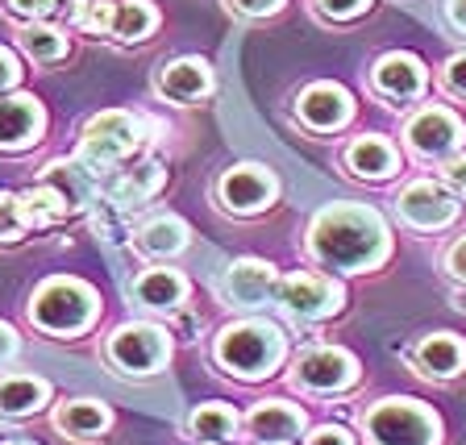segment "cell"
<instances>
[{
	"label": "cell",
	"mask_w": 466,
	"mask_h": 445,
	"mask_svg": "<svg viewBox=\"0 0 466 445\" xmlns=\"http://www.w3.org/2000/svg\"><path fill=\"white\" fill-rule=\"evenodd\" d=\"M309 254L329 271H370L391 254V233L367 204H329L309 225Z\"/></svg>",
	"instance_id": "6da1fadb"
},
{
	"label": "cell",
	"mask_w": 466,
	"mask_h": 445,
	"mask_svg": "<svg viewBox=\"0 0 466 445\" xmlns=\"http://www.w3.org/2000/svg\"><path fill=\"white\" fill-rule=\"evenodd\" d=\"M283 333L267 320H233L217 333L213 359L225 375L242 379V383H258V379L275 375V367L283 362Z\"/></svg>",
	"instance_id": "7a4b0ae2"
},
{
	"label": "cell",
	"mask_w": 466,
	"mask_h": 445,
	"mask_svg": "<svg viewBox=\"0 0 466 445\" xmlns=\"http://www.w3.org/2000/svg\"><path fill=\"white\" fill-rule=\"evenodd\" d=\"M100 312V300L96 291L87 288L84 279H71V275H55L46 279L38 291H34V300H29V320L38 325V329L55 333V338H76L84 333Z\"/></svg>",
	"instance_id": "3957f363"
},
{
	"label": "cell",
	"mask_w": 466,
	"mask_h": 445,
	"mask_svg": "<svg viewBox=\"0 0 466 445\" xmlns=\"http://www.w3.org/2000/svg\"><path fill=\"white\" fill-rule=\"evenodd\" d=\"M137 146H142V116L108 108V113H96L84 126L76 163L87 171V179H100V175H108L121 158L134 155Z\"/></svg>",
	"instance_id": "277c9868"
},
{
	"label": "cell",
	"mask_w": 466,
	"mask_h": 445,
	"mask_svg": "<svg viewBox=\"0 0 466 445\" xmlns=\"http://www.w3.org/2000/svg\"><path fill=\"white\" fill-rule=\"evenodd\" d=\"M370 445H441V420L429 404L408 396L379 399L362 417Z\"/></svg>",
	"instance_id": "5b68a950"
},
{
	"label": "cell",
	"mask_w": 466,
	"mask_h": 445,
	"mask_svg": "<svg viewBox=\"0 0 466 445\" xmlns=\"http://www.w3.org/2000/svg\"><path fill=\"white\" fill-rule=\"evenodd\" d=\"M105 359L113 362L121 375H158V370L171 362V338L158 325H146V320H134V325H121V329L108 338Z\"/></svg>",
	"instance_id": "8992f818"
},
{
	"label": "cell",
	"mask_w": 466,
	"mask_h": 445,
	"mask_svg": "<svg viewBox=\"0 0 466 445\" xmlns=\"http://www.w3.org/2000/svg\"><path fill=\"white\" fill-rule=\"evenodd\" d=\"M71 17L92 34H108L116 42H142L158 25V13L146 0H76Z\"/></svg>",
	"instance_id": "52a82bcc"
},
{
	"label": "cell",
	"mask_w": 466,
	"mask_h": 445,
	"mask_svg": "<svg viewBox=\"0 0 466 445\" xmlns=\"http://www.w3.org/2000/svg\"><path fill=\"white\" fill-rule=\"evenodd\" d=\"M291 383L300 391H312V396H338V391H350L359 383V359L338 346H312L296 359Z\"/></svg>",
	"instance_id": "ba28073f"
},
{
	"label": "cell",
	"mask_w": 466,
	"mask_h": 445,
	"mask_svg": "<svg viewBox=\"0 0 466 445\" xmlns=\"http://www.w3.org/2000/svg\"><path fill=\"white\" fill-rule=\"evenodd\" d=\"M275 196H279V179L258 163H238L217 179V200H221V208L233 217L262 213V208L275 204Z\"/></svg>",
	"instance_id": "9c48e42d"
},
{
	"label": "cell",
	"mask_w": 466,
	"mask_h": 445,
	"mask_svg": "<svg viewBox=\"0 0 466 445\" xmlns=\"http://www.w3.org/2000/svg\"><path fill=\"white\" fill-rule=\"evenodd\" d=\"M275 300L283 304V312L296 320H325L341 308V283H333L329 275H317V271H296L288 279H279V291Z\"/></svg>",
	"instance_id": "30bf717a"
},
{
	"label": "cell",
	"mask_w": 466,
	"mask_h": 445,
	"mask_svg": "<svg viewBox=\"0 0 466 445\" xmlns=\"http://www.w3.org/2000/svg\"><path fill=\"white\" fill-rule=\"evenodd\" d=\"M400 221L412 225V229L429 233V229H446L450 221L458 217V200L446 184H433V179H417L408 184L404 192L396 196Z\"/></svg>",
	"instance_id": "8fae6325"
},
{
	"label": "cell",
	"mask_w": 466,
	"mask_h": 445,
	"mask_svg": "<svg viewBox=\"0 0 466 445\" xmlns=\"http://www.w3.org/2000/svg\"><path fill=\"white\" fill-rule=\"evenodd\" d=\"M404 137H408V146H412L420 158H450L458 146H462L466 134H462V121H458L450 108L425 105L420 113L408 116Z\"/></svg>",
	"instance_id": "7c38bea8"
},
{
	"label": "cell",
	"mask_w": 466,
	"mask_h": 445,
	"mask_svg": "<svg viewBox=\"0 0 466 445\" xmlns=\"http://www.w3.org/2000/svg\"><path fill=\"white\" fill-rule=\"evenodd\" d=\"M296 116L317 134H333L354 116V96L341 84H312L296 100Z\"/></svg>",
	"instance_id": "4fadbf2b"
},
{
	"label": "cell",
	"mask_w": 466,
	"mask_h": 445,
	"mask_svg": "<svg viewBox=\"0 0 466 445\" xmlns=\"http://www.w3.org/2000/svg\"><path fill=\"white\" fill-rule=\"evenodd\" d=\"M221 291L233 304H242V308H258V304L275 300L279 275H275L271 262H262V258H238V262H229V271H225V279H221Z\"/></svg>",
	"instance_id": "5bb4252c"
},
{
	"label": "cell",
	"mask_w": 466,
	"mask_h": 445,
	"mask_svg": "<svg viewBox=\"0 0 466 445\" xmlns=\"http://www.w3.org/2000/svg\"><path fill=\"white\" fill-rule=\"evenodd\" d=\"M213 67L204 58H175L155 76V87L163 100H175V105H200V100L213 96Z\"/></svg>",
	"instance_id": "9a60e30c"
},
{
	"label": "cell",
	"mask_w": 466,
	"mask_h": 445,
	"mask_svg": "<svg viewBox=\"0 0 466 445\" xmlns=\"http://www.w3.org/2000/svg\"><path fill=\"white\" fill-rule=\"evenodd\" d=\"M370 87H375L379 96L408 105V100H417L420 92H425V63H420L417 55L391 50V55H383L375 63V71H370Z\"/></svg>",
	"instance_id": "2e32d148"
},
{
	"label": "cell",
	"mask_w": 466,
	"mask_h": 445,
	"mask_svg": "<svg viewBox=\"0 0 466 445\" xmlns=\"http://www.w3.org/2000/svg\"><path fill=\"white\" fill-rule=\"evenodd\" d=\"M408 362H412V370H417L420 379H433V383L454 379L466 370V341L454 338V333H425V338L412 346Z\"/></svg>",
	"instance_id": "e0dca14e"
},
{
	"label": "cell",
	"mask_w": 466,
	"mask_h": 445,
	"mask_svg": "<svg viewBox=\"0 0 466 445\" xmlns=\"http://www.w3.org/2000/svg\"><path fill=\"white\" fill-rule=\"evenodd\" d=\"M46 129V113L34 96H0V150H25Z\"/></svg>",
	"instance_id": "ac0fdd59"
},
{
	"label": "cell",
	"mask_w": 466,
	"mask_h": 445,
	"mask_svg": "<svg viewBox=\"0 0 466 445\" xmlns=\"http://www.w3.org/2000/svg\"><path fill=\"white\" fill-rule=\"evenodd\" d=\"M246 433L258 445H288L304 433V412L288 399H262L246 417Z\"/></svg>",
	"instance_id": "d6986e66"
},
{
	"label": "cell",
	"mask_w": 466,
	"mask_h": 445,
	"mask_svg": "<svg viewBox=\"0 0 466 445\" xmlns=\"http://www.w3.org/2000/svg\"><path fill=\"white\" fill-rule=\"evenodd\" d=\"M341 163H346V171L354 175V179H367V184H379V179H391V175L400 171V155L396 146L388 142V137H354V142L346 146V155H341Z\"/></svg>",
	"instance_id": "ffe728a7"
},
{
	"label": "cell",
	"mask_w": 466,
	"mask_h": 445,
	"mask_svg": "<svg viewBox=\"0 0 466 445\" xmlns=\"http://www.w3.org/2000/svg\"><path fill=\"white\" fill-rule=\"evenodd\" d=\"M134 300L150 312H171L187 300V279L171 267H150L134 279Z\"/></svg>",
	"instance_id": "44dd1931"
},
{
	"label": "cell",
	"mask_w": 466,
	"mask_h": 445,
	"mask_svg": "<svg viewBox=\"0 0 466 445\" xmlns=\"http://www.w3.org/2000/svg\"><path fill=\"white\" fill-rule=\"evenodd\" d=\"M50 399V383L34 375H5L0 379V417L5 420H21L42 412Z\"/></svg>",
	"instance_id": "7402d4cb"
},
{
	"label": "cell",
	"mask_w": 466,
	"mask_h": 445,
	"mask_svg": "<svg viewBox=\"0 0 466 445\" xmlns=\"http://www.w3.org/2000/svg\"><path fill=\"white\" fill-rule=\"evenodd\" d=\"M55 425L63 429L67 437H76V441H92V437H105V429L113 425V412H108L100 399H67V404L55 408Z\"/></svg>",
	"instance_id": "603a6c76"
},
{
	"label": "cell",
	"mask_w": 466,
	"mask_h": 445,
	"mask_svg": "<svg viewBox=\"0 0 466 445\" xmlns=\"http://www.w3.org/2000/svg\"><path fill=\"white\" fill-rule=\"evenodd\" d=\"M134 246L142 254H150V258H171V254H179L187 246V221H179L171 213L155 217V221H146L134 233Z\"/></svg>",
	"instance_id": "cb8c5ba5"
},
{
	"label": "cell",
	"mask_w": 466,
	"mask_h": 445,
	"mask_svg": "<svg viewBox=\"0 0 466 445\" xmlns=\"http://www.w3.org/2000/svg\"><path fill=\"white\" fill-rule=\"evenodd\" d=\"M163 179H167L163 163H137V167H129V171L113 184L116 208H134V204H146L150 196L158 192V187H163Z\"/></svg>",
	"instance_id": "d4e9b609"
},
{
	"label": "cell",
	"mask_w": 466,
	"mask_h": 445,
	"mask_svg": "<svg viewBox=\"0 0 466 445\" xmlns=\"http://www.w3.org/2000/svg\"><path fill=\"white\" fill-rule=\"evenodd\" d=\"M238 425H242V417H238L229 404H200L192 417H187V433H192L196 441H229V437L238 433Z\"/></svg>",
	"instance_id": "484cf974"
},
{
	"label": "cell",
	"mask_w": 466,
	"mask_h": 445,
	"mask_svg": "<svg viewBox=\"0 0 466 445\" xmlns=\"http://www.w3.org/2000/svg\"><path fill=\"white\" fill-rule=\"evenodd\" d=\"M38 184L55 187V192L71 204V213H79L84 200H87V171L79 163H46V171H42Z\"/></svg>",
	"instance_id": "4316f807"
},
{
	"label": "cell",
	"mask_w": 466,
	"mask_h": 445,
	"mask_svg": "<svg viewBox=\"0 0 466 445\" xmlns=\"http://www.w3.org/2000/svg\"><path fill=\"white\" fill-rule=\"evenodd\" d=\"M21 204H25V221L34 225V229H38V225H55V221H63V217H71V204L63 200L55 187H46V184H34L25 196H21Z\"/></svg>",
	"instance_id": "83f0119b"
},
{
	"label": "cell",
	"mask_w": 466,
	"mask_h": 445,
	"mask_svg": "<svg viewBox=\"0 0 466 445\" xmlns=\"http://www.w3.org/2000/svg\"><path fill=\"white\" fill-rule=\"evenodd\" d=\"M21 50H25L34 63H58V58L67 55V38H63V29L29 21V25L21 29Z\"/></svg>",
	"instance_id": "f1b7e54d"
},
{
	"label": "cell",
	"mask_w": 466,
	"mask_h": 445,
	"mask_svg": "<svg viewBox=\"0 0 466 445\" xmlns=\"http://www.w3.org/2000/svg\"><path fill=\"white\" fill-rule=\"evenodd\" d=\"M25 229H29V221H25V204H21V196L0 192V242L5 246L21 242Z\"/></svg>",
	"instance_id": "f546056e"
},
{
	"label": "cell",
	"mask_w": 466,
	"mask_h": 445,
	"mask_svg": "<svg viewBox=\"0 0 466 445\" xmlns=\"http://www.w3.org/2000/svg\"><path fill=\"white\" fill-rule=\"evenodd\" d=\"M370 9V0H317V13L329 21H350Z\"/></svg>",
	"instance_id": "4dcf8cb0"
},
{
	"label": "cell",
	"mask_w": 466,
	"mask_h": 445,
	"mask_svg": "<svg viewBox=\"0 0 466 445\" xmlns=\"http://www.w3.org/2000/svg\"><path fill=\"white\" fill-rule=\"evenodd\" d=\"M229 9L242 17H271L283 9V0H229Z\"/></svg>",
	"instance_id": "1f68e13d"
},
{
	"label": "cell",
	"mask_w": 466,
	"mask_h": 445,
	"mask_svg": "<svg viewBox=\"0 0 466 445\" xmlns=\"http://www.w3.org/2000/svg\"><path fill=\"white\" fill-rule=\"evenodd\" d=\"M441 179L454 196H466V155H454L446 167H441Z\"/></svg>",
	"instance_id": "d6a6232c"
},
{
	"label": "cell",
	"mask_w": 466,
	"mask_h": 445,
	"mask_svg": "<svg viewBox=\"0 0 466 445\" xmlns=\"http://www.w3.org/2000/svg\"><path fill=\"white\" fill-rule=\"evenodd\" d=\"M5 5H9V13L29 17V21H38V17H46V13H55V0H5Z\"/></svg>",
	"instance_id": "836d02e7"
},
{
	"label": "cell",
	"mask_w": 466,
	"mask_h": 445,
	"mask_svg": "<svg viewBox=\"0 0 466 445\" xmlns=\"http://www.w3.org/2000/svg\"><path fill=\"white\" fill-rule=\"evenodd\" d=\"M441 79H446V87L454 92V96H466V55L450 58V63H446V76H441Z\"/></svg>",
	"instance_id": "e575fe53"
},
{
	"label": "cell",
	"mask_w": 466,
	"mask_h": 445,
	"mask_svg": "<svg viewBox=\"0 0 466 445\" xmlns=\"http://www.w3.org/2000/svg\"><path fill=\"white\" fill-rule=\"evenodd\" d=\"M309 445H354V437H350L341 425H320L309 433Z\"/></svg>",
	"instance_id": "d590c367"
},
{
	"label": "cell",
	"mask_w": 466,
	"mask_h": 445,
	"mask_svg": "<svg viewBox=\"0 0 466 445\" xmlns=\"http://www.w3.org/2000/svg\"><path fill=\"white\" fill-rule=\"evenodd\" d=\"M446 271L454 275L458 283H466V238H458V242L446 250Z\"/></svg>",
	"instance_id": "8d00e7d4"
},
{
	"label": "cell",
	"mask_w": 466,
	"mask_h": 445,
	"mask_svg": "<svg viewBox=\"0 0 466 445\" xmlns=\"http://www.w3.org/2000/svg\"><path fill=\"white\" fill-rule=\"evenodd\" d=\"M21 79V67H17V58H13V50H5L0 46V92L5 87H13Z\"/></svg>",
	"instance_id": "74e56055"
},
{
	"label": "cell",
	"mask_w": 466,
	"mask_h": 445,
	"mask_svg": "<svg viewBox=\"0 0 466 445\" xmlns=\"http://www.w3.org/2000/svg\"><path fill=\"white\" fill-rule=\"evenodd\" d=\"M13 354H17V333H13L9 325L0 320V362H9Z\"/></svg>",
	"instance_id": "f35d334b"
},
{
	"label": "cell",
	"mask_w": 466,
	"mask_h": 445,
	"mask_svg": "<svg viewBox=\"0 0 466 445\" xmlns=\"http://www.w3.org/2000/svg\"><path fill=\"white\" fill-rule=\"evenodd\" d=\"M446 13H450V21L466 34V0H446Z\"/></svg>",
	"instance_id": "ab89813d"
},
{
	"label": "cell",
	"mask_w": 466,
	"mask_h": 445,
	"mask_svg": "<svg viewBox=\"0 0 466 445\" xmlns=\"http://www.w3.org/2000/svg\"><path fill=\"white\" fill-rule=\"evenodd\" d=\"M200 445H225V441H200Z\"/></svg>",
	"instance_id": "60d3db41"
},
{
	"label": "cell",
	"mask_w": 466,
	"mask_h": 445,
	"mask_svg": "<svg viewBox=\"0 0 466 445\" xmlns=\"http://www.w3.org/2000/svg\"><path fill=\"white\" fill-rule=\"evenodd\" d=\"M9 445H17V441H9Z\"/></svg>",
	"instance_id": "b9f144b4"
}]
</instances>
